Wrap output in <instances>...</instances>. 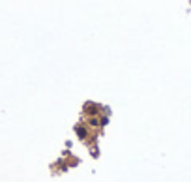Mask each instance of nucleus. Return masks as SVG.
<instances>
[]
</instances>
